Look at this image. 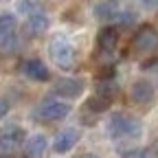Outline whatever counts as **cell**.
I'll return each mask as SVG.
<instances>
[{
    "instance_id": "52a82bcc",
    "label": "cell",
    "mask_w": 158,
    "mask_h": 158,
    "mask_svg": "<svg viewBox=\"0 0 158 158\" xmlns=\"http://www.w3.org/2000/svg\"><path fill=\"white\" fill-rule=\"evenodd\" d=\"M79 138H81V132H79L77 127H66V130H62V132L55 136V141H53V152H55V154H68V152L79 143Z\"/></svg>"
},
{
    "instance_id": "ba28073f",
    "label": "cell",
    "mask_w": 158,
    "mask_h": 158,
    "mask_svg": "<svg viewBox=\"0 0 158 158\" xmlns=\"http://www.w3.org/2000/svg\"><path fill=\"white\" fill-rule=\"evenodd\" d=\"M22 75L33 79V81H48L51 70L42 59H24L22 62Z\"/></svg>"
},
{
    "instance_id": "4fadbf2b",
    "label": "cell",
    "mask_w": 158,
    "mask_h": 158,
    "mask_svg": "<svg viewBox=\"0 0 158 158\" xmlns=\"http://www.w3.org/2000/svg\"><path fill=\"white\" fill-rule=\"evenodd\" d=\"M97 44L101 48V53H112L116 51V44H118V31L114 27H103L97 35Z\"/></svg>"
},
{
    "instance_id": "8992f818",
    "label": "cell",
    "mask_w": 158,
    "mask_h": 158,
    "mask_svg": "<svg viewBox=\"0 0 158 158\" xmlns=\"http://www.w3.org/2000/svg\"><path fill=\"white\" fill-rule=\"evenodd\" d=\"M70 103L66 101H59V99H48L42 106L37 108V118L40 121H46V123H53V121H62L70 114Z\"/></svg>"
},
{
    "instance_id": "5b68a950",
    "label": "cell",
    "mask_w": 158,
    "mask_h": 158,
    "mask_svg": "<svg viewBox=\"0 0 158 158\" xmlns=\"http://www.w3.org/2000/svg\"><path fill=\"white\" fill-rule=\"evenodd\" d=\"M134 53H141V55H149L158 51V29L154 24H143L141 29H136V33L132 35V42H130Z\"/></svg>"
},
{
    "instance_id": "6da1fadb",
    "label": "cell",
    "mask_w": 158,
    "mask_h": 158,
    "mask_svg": "<svg viewBox=\"0 0 158 158\" xmlns=\"http://www.w3.org/2000/svg\"><path fill=\"white\" fill-rule=\"evenodd\" d=\"M48 57H51V62L59 70H73L75 68V62H77L73 42H70L66 35H62V33H55L48 40Z\"/></svg>"
},
{
    "instance_id": "30bf717a",
    "label": "cell",
    "mask_w": 158,
    "mask_h": 158,
    "mask_svg": "<svg viewBox=\"0 0 158 158\" xmlns=\"http://www.w3.org/2000/svg\"><path fill=\"white\" fill-rule=\"evenodd\" d=\"M84 90H86V84L81 79H59L53 86V92L64 97V99H77Z\"/></svg>"
},
{
    "instance_id": "7402d4cb",
    "label": "cell",
    "mask_w": 158,
    "mask_h": 158,
    "mask_svg": "<svg viewBox=\"0 0 158 158\" xmlns=\"http://www.w3.org/2000/svg\"><path fill=\"white\" fill-rule=\"evenodd\" d=\"M77 158H99V156H94V154H81V156H77Z\"/></svg>"
},
{
    "instance_id": "e0dca14e",
    "label": "cell",
    "mask_w": 158,
    "mask_h": 158,
    "mask_svg": "<svg viewBox=\"0 0 158 158\" xmlns=\"http://www.w3.org/2000/svg\"><path fill=\"white\" fill-rule=\"evenodd\" d=\"M112 106V101H108V99H103V97H90L88 101H86V112L90 110V112H94V114H99V112H106L108 108Z\"/></svg>"
},
{
    "instance_id": "9c48e42d",
    "label": "cell",
    "mask_w": 158,
    "mask_h": 158,
    "mask_svg": "<svg viewBox=\"0 0 158 158\" xmlns=\"http://www.w3.org/2000/svg\"><path fill=\"white\" fill-rule=\"evenodd\" d=\"M46 149H48V138L44 134H31L22 145V156L24 158H42V154Z\"/></svg>"
},
{
    "instance_id": "7a4b0ae2",
    "label": "cell",
    "mask_w": 158,
    "mask_h": 158,
    "mask_svg": "<svg viewBox=\"0 0 158 158\" xmlns=\"http://www.w3.org/2000/svg\"><path fill=\"white\" fill-rule=\"evenodd\" d=\"M108 132L112 138H138L143 134V123L125 112H114L108 121Z\"/></svg>"
},
{
    "instance_id": "8fae6325",
    "label": "cell",
    "mask_w": 158,
    "mask_h": 158,
    "mask_svg": "<svg viewBox=\"0 0 158 158\" xmlns=\"http://www.w3.org/2000/svg\"><path fill=\"white\" fill-rule=\"evenodd\" d=\"M154 86L152 81H145V79H138V81H134L130 86V99L134 103H152L154 99Z\"/></svg>"
},
{
    "instance_id": "3957f363",
    "label": "cell",
    "mask_w": 158,
    "mask_h": 158,
    "mask_svg": "<svg viewBox=\"0 0 158 158\" xmlns=\"http://www.w3.org/2000/svg\"><path fill=\"white\" fill-rule=\"evenodd\" d=\"M24 130L20 125H5L0 127V158H13L22 152L24 145Z\"/></svg>"
},
{
    "instance_id": "44dd1931",
    "label": "cell",
    "mask_w": 158,
    "mask_h": 158,
    "mask_svg": "<svg viewBox=\"0 0 158 158\" xmlns=\"http://www.w3.org/2000/svg\"><path fill=\"white\" fill-rule=\"evenodd\" d=\"M141 7H147V9H154V7H158V2H152V0H143V2H141Z\"/></svg>"
},
{
    "instance_id": "ffe728a7",
    "label": "cell",
    "mask_w": 158,
    "mask_h": 158,
    "mask_svg": "<svg viewBox=\"0 0 158 158\" xmlns=\"http://www.w3.org/2000/svg\"><path fill=\"white\" fill-rule=\"evenodd\" d=\"M7 114H9V101L0 97V118H5Z\"/></svg>"
},
{
    "instance_id": "5bb4252c",
    "label": "cell",
    "mask_w": 158,
    "mask_h": 158,
    "mask_svg": "<svg viewBox=\"0 0 158 158\" xmlns=\"http://www.w3.org/2000/svg\"><path fill=\"white\" fill-rule=\"evenodd\" d=\"M116 94H118V81L116 79H99L97 97H103V99H108V101H112Z\"/></svg>"
},
{
    "instance_id": "d6986e66",
    "label": "cell",
    "mask_w": 158,
    "mask_h": 158,
    "mask_svg": "<svg viewBox=\"0 0 158 158\" xmlns=\"http://www.w3.org/2000/svg\"><path fill=\"white\" fill-rule=\"evenodd\" d=\"M18 11L35 15V13H42V5H40V2H31V0H24V2H18Z\"/></svg>"
},
{
    "instance_id": "2e32d148",
    "label": "cell",
    "mask_w": 158,
    "mask_h": 158,
    "mask_svg": "<svg viewBox=\"0 0 158 158\" xmlns=\"http://www.w3.org/2000/svg\"><path fill=\"white\" fill-rule=\"evenodd\" d=\"M92 11H94V18H99V20H110L118 11V5L116 2H97Z\"/></svg>"
},
{
    "instance_id": "9a60e30c",
    "label": "cell",
    "mask_w": 158,
    "mask_h": 158,
    "mask_svg": "<svg viewBox=\"0 0 158 158\" xmlns=\"http://www.w3.org/2000/svg\"><path fill=\"white\" fill-rule=\"evenodd\" d=\"M110 27H114L116 31L118 29H127V27H132L134 22H136V13H132V11H116L112 18H110Z\"/></svg>"
},
{
    "instance_id": "ac0fdd59",
    "label": "cell",
    "mask_w": 158,
    "mask_h": 158,
    "mask_svg": "<svg viewBox=\"0 0 158 158\" xmlns=\"http://www.w3.org/2000/svg\"><path fill=\"white\" fill-rule=\"evenodd\" d=\"M156 156H158L156 147H138V149L121 152V158H156Z\"/></svg>"
},
{
    "instance_id": "7c38bea8",
    "label": "cell",
    "mask_w": 158,
    "mask_h": 158,
    "mask_svg": "<svg viewBox=\"0 0 158 158\" xmlns=\"http://www.w3.org/2000/svg\"><path fill=\"white\" fill-rule=\"evenodd\" d=\"M48 27H51V20L46 13L29 15V20L24 22V37H40L42 33H46Z\"/></svg>"
},
{
    "instance_id": "277c9868",
    "label": "cell",
    "mask_w": 158,
    "mask_h": 158,
    "mask_svg": "<svg viewBox=\"0 0 158 158\" xmlns=\"http://www.w3.org/2000/svg\"><path fill=\"white\" fill-rule=\"evenodd\" d=\"M0 51L15 53L20 51V37H18V20L13 13L0 15Z\"/></svg>"
}]
</instances>
